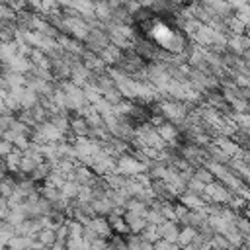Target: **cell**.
<instances>
[{
  "mask_svg": "<svg viewBox=\"0 0 250 250\" xmlns=\"http://www.w3.org/2000/svg\"><path fill=\"white\" fill-rule=\"evenodd\" d=\"M115 172L127 176V178H137L139 174L146 172V168H145L135 156H131V154H123V156L117 158V168H115Z\"/></svg>",
  "mask_w": 250,
  "mask_h": 250,
  "instance_id": "1",
  "label": "cell"
},
{
  "mask_svg": "<svg viewBox=\"0 0 250 250\" xmlns=\"http://www.w3.org/2000/svg\"><path fill=\"white\" fill-rule=\"evenodd\" d=\"M154 129H156L158 137H160L168 146H176V141H178V137H180L178 125H174V123H170V121H164V123H160V125L154 127Z\"/></svg>",
  "mask_w": 250,
  "mask_h": 250,
  "instance_id": "2",
  "label": "cell"
},
{
  "mask_svg": "<svg viewBox=\"0 0 250 250\" xmlns=\"http://www.w3.org/2000/svg\"><path fill=\"white\" fill-rule=\"evenodd\" d=\"M90 230H94L100 238H104V240H109L111 238V234H113V230H111V227H109V223H107V219L105 217H94V219H90V223L86 225Z\"/></svg>",
  "mask_w": 250,
  "mask_h": 250,
  "instance_id": "3",
  "label": "cell"
},
{
  "mask_svg": "<svg viewBox=\"0 0 250 250\" xmlns=\"http://www.w3.org/2000/svg\"><path fill=\"white\" fill-rule=\"evenodd\" d=\"M51 74H53V78L59 80V82L70 80V62L66 61V57L61 59V61H53V62H51Z\"/></svg>",
  "mask_w": 250,
  "mask_h": 250,
  "instance_id": "4",
  "label": "cell"
},
{
  "mask_svg": "<svg viewBox=\"0 0 250 250\" xmlns=\"http://www.w3.org/2000/svg\"><path fill=\"white\" fill-rule=\"evenodd\" d=\"M94 178H96V174H94L90 168L80 166V164H76V166H74V170H72V174L68 176V180L76 182L78 186H90V182H92Z\"/></svg>",
  "mask_w": 250,
  "mask_h": 250,
  "instance_id": "5",
  "label": "cell"
},
{
  "mask_svg": "<svg viewBox=\"0 0 250 250\" xmlns=\"http://www.w3.org/2000/svg\"><path fill=\"white\" fill-rule=\"evenodd\" d=\"M180 203L186 207V209H189V211H197V209H203L205 207V203H209L205 197H199V195H191V193H182L180 197Z\"/></svg>",
  "mask_w": 250,
  "mask_h": 250,
  "instance_id": "6",
  "label": "cell"
},
{
  "mask_svg": "<svg viewBox=\"0 0 250 250\" xmlns=\"http://www.w3.org/2000/svg\"><path fill=\"white\" fill-rule=\"evenodd\" d=\"M158 230H160V236H162L164 240L176 244V240H178V232H180V225H178L176 221H164V223L158 227Z\"/></svg>",
  "mask_w": 250,
  "mask_h": 250,
  "instance_id": "7",
  "label": "cell"
},
{
  "mask_svg": "<svg viewBox=\"0 0 250 250\" xmlns=\"http://www.w3.org/2000/svg\"><path fill=\"white\" fill-rule=\"evenodd\" d=\"M121 55H123V51H119V49L113 47V45H107L104 51H100V59H102V62H104L107 68H109V66H115V64L119 62Z\"/></svg>",
  "mask_w": 250,
  "mask_h": 250,
  "instance_id": "8",
  "label": "cell"
},
{
  "mask_svg": "<svg viewBox=\"0 0 250 250\" xmlns=\"http://www.w3.org/2000/svg\"><path fill=\"white\" fill-rule=\"evenodd\" d=\"M105 219H107V223H109L113 234H119V236H127V234H129V229H127V225H125V221H123V215L111 213V215H107Z\"/></svg>",
  "mask_w": 250,
  "mask_h": 250,
  "instance_id": "9",
  "label": "cell"
},
{
  "mask_svg": "<svg viewBox=\"0 0 250 250\" xmlns=\"http://www.w3.org/2000/svg\"><path fill=\"white\" fill-rule=\"evenodd\" d=\"M215 145L227 154V156H234L238 150H240V145L238 143H234L232 139H229V137H215Z\"/></svg>",
  "mask_w": 250,
  "mask_h": 250,
  "instance_id": "10",
  "label": "cell"
},
{
  "mask_svg": "<svg viewBox=\"0 0 250 250\" xmlns=\"http://www.w3.org/2000/svg\"><path fill=\"white\" fill-rule=\"evenodd\" d=\"M29 62L35 66V68H45V70H51V61H49V57L43 53V51H39V49H31V53H29Z\"/></svg>",
  "mask_w": 250,
  "mask_h": 250,
  "instance_id": "11",
  "label": "cell"
},
{
  "mask_svg": "<svg viewBox=\"0 0 250 250\" xmlns=\"http://www.w3.org/2000/svg\"><path fill=\"white\" fill-rule=\"evenodd\" d=\"M88 131H90V127L86 125L84 117H78V115L70 117V135H72V139H76V137H88Z\"/></svg>",
  "mask_w": 250,
  "mask_h": 250,
  "instance_id": "12",
  "label": "cell"
},
{
  "mask_svg": "<svg viewBox=\"0 0 250 250\" xmlns=\"http://www.w3.org/2000/svg\"><path fill=\"white\" fill-rule=\"evenodd\" d=\"M125 246L127 250H152V244L141 238V234H127L125 236Z\"/></svg>",
  "mask_w": 250,
  "mask_h": 250,
  "instance_id": "13",
  "label": "cell"
},
{
  "mask_svg": "<svg viewBox=\"0 0 250 250\" xmlns=\"http://www.w3.org/2000/svg\"><path fill=\"white\" fill-rule=\"evenodd\" d=\"M37 191H39V195H41L43 199H47L49 203L62 199V195H61V189H59V188H55V186H51V184H41V186L37 188Z\"/></svg>",
  "mask_w": 250,
  "mask_h": 250,
  "instance_id": "14",
  "label": "cell"
},
{
  "mask_svg": "<svg viewBox=\"0 0 250 250\" xmlns=\"http://www.w3.org/2000/svg\"><path fill=\"white\" fill-rule=\"evenodd\" d=\"M80 188H82V186H78L76 182H72V180H66V182L61 186V195H62V199H66V201L78 199Z\"/></svg>",
  "mask_w": 250,
  "mask_h": 250,
  "instance_id": "15",
  "label": "cell"
},
{
  "mask_svg": "<svg viewBox=\"0 0 250 250\" xmlns=\"http://www.w3.org/2000/svg\"><path fill=\"white\" fill-rule=\"evenodd\" d=\"M195 234H197V230H195V229L180 227V232H178V240H176V244H178L180 248H188V246L193 242Z\"/></svg>",
  "mask_w": 250,
  "mask_h": 250,
  "instance_id": "16",
  "label": "cell"
},
{
  "mask_svg": "<svg viewBox=\"0 0 250 250\" xmlns=\"http://www.w3.org/2000/svg\"><path fill=\"white\" fill-rule=\"evenodd\" d=\"M21 156H23V152H20V150H12L6 158H4V168L8 170V172H12V174H16L18 170H20V162H21Z\"/></svg>",
  "mask_w": 250,
  "mask_h": 250,
  "instance_id": "17",
  "label": "cell"
},
{
  "mask_svg": "<svg viewBox=\"0 0 250 250\" xmlns=\"http://www.w3.org/2000/svg\"><path fill=\"white\" fill-rule=\"evenodd\" d=\"M16 186H18V180L14 178V176H4V180L0 182V197H4V199H8L14 191H16Z\"/></svg>",
  "mask_w": 250,
  "mask_h": 250,
  "instance_id": "18",
  "label": "cell"
},
{
  "mask_svg": "<svg viewBox=\"0 0 250 250\" xmlns=\"http://www.w3.org/2000/svg\"><path fill=\"white\" fill-rule=\"evenodd\" d=\"M35 240H37L39 244H43L45 248H51V246L57 242V236H55V230H51V229H41V230L35 234Z\"/></svg>",
  "mask_w": 250,
  "mask_h": 250,
  "instance_id": "19",
  "label": "cell"
},
{
  "mask_svg": "<svg viewBox=\"0 0 250 250\" xmlns=\"http://www.w3.org/2000/svg\"><path fill=\"white\" fill-rule=\"evenodd\" d=\"M64 225H66V229H68V238H82V234H84V225H80V223L74 221V219L64 221Z\"/></svg>",
  "mask_w": 250,
  "mask_h": 250,
  "instance_id": "20",
  "label": "cell"
},
{
  "mask_svg": "<svg viewBox=\"0 0 250 250\" xmlns=\"http://www.w3.org/2000/svg\"><path fill=\"white\" fill-rule=\"evenodd\" d=\"M193 178L197 180V182H201L203 186H207V184H211V182H215V176L205 168V166H199V168H195L193 170Z\"/></svg>",
  "mask_w": 250,
  "mask_h": 250,
  "instance_id": "21",
  "label": "cell"
},
{
  "mask_svg": "<svg viewBox=\"0 0 250 250\" xmlns=\"http://www.w3.org/2000/svg\"><path fill=\"white\" fill-rule=\"evenodd\" d=\"M125 211H129V213H135V215H146L148 207H146L145 203L137 201L135 197H131V199H129V201L125 203Z\"/></svg>",
  "mask_w": 250,
  "mask_h": 250,
  "instance_id": "22",
  "label": "cell"
},
{
  "mask_svg": "<svg viewBox=\"0 0 250 250\" xmlns=\"http://www.w3.org/2000/svg\"><path fill=\"white\" fill-rule=\"evenodd\" d=\"M141 238H145L146 242L154 244V242H158L162 236H160V230H158V227H154V225H146V229L141 232Z\"/></svg>",
  "mask_w": 250,
  "mask_h": 250,
  "instance_id": "23",
  "label": "cell"
},
{
  "mask_svg": "<svg viewBox=\"0 0 250 250\" xmlns=\"http://www.w3.org/2000/svg\"><path fill=\"white\" fill-rule=\"evenodd\" d=\"M234 227L240 230V234L246 238V242H248V238H250V221L246 219V217H242V215H236L234 217Z\"/></svg>",
  "mask_w": 250,
  "mask_h": 250,
  "instance_id": "24",
  "label": "cell"
},
{
  "mask_svg": "<svg viewBox=\"0 0 250 250\" xmlns=\"http://www.w3.org/2000/svg\"><path fill=\"white\" fill-rule=\"evenodd\" d=\"M0 21H8V23H18V14L12 12L6 2H0Z\"/></svg>",
  "mask_w": 250,
  "mask_h": 250,
  "instance_id": "25",
  "label": "cell"
},
{
  "mask_svg": "<svg viewBox=\"0 0 250 250\" xmlns=\"http://www.w3.org/2000/svg\"><path fill=\"white\" fill-rule=\"evenodd\" d=\"M145 219H146L148 225H154V227H160V225L166 221V219L160 215V211H156V209H148L146 215H145Z\"/></svg>",
  "mask_w": 250,
  "mask_h": 250,
  "instance_id": "26",
  "label": "cell"
},
{
  "mask_svg": "<svg viewBox=\"0 0 250 250\" xmlns=\"http://www.w3.org/2000/svg\"><path fill=\"white\" fill-rule=\"evenodd\" d=\"M209 246H211L213 250H230V244L227 242V238H225L223 234H215V236L211 238Z\"/></svg>",
  "mask_w": 250,
  "mask_h": 250,
  "instance_id": "27",
  "label": "cell"
},
{
  "mask_svg": "<svg viewBox=\"0 0 250 250\" xmlns=\"http://www.w3.org/2000/svg\"><path fill=\"white\" fill-rule=\"evenodd\" d=\"M152 250H182L178 244H172V242H168V240H164V238H160L158 242H154L152 244Z\"/></svg>",
  "mask_w": 250,
  "mask_h": 250,
  "instance_id": "28",
  "label": "cell"
},
{
  "mask_svg": "<svg viewBox=\"0 0 250 250\" xmlns=\"http://www.w3.org/2000/svg\"><path fill=\"white\" fill-rule=\"evenodd\" d=\"M55 236H57V242H66V238H68V229H66V225H61L59 229H55Z\"/></svg>",
  "mask_w": 250,
  "mask_h": 250,
  "instance_id": "29",
  "label": "cell"
},
{
  "mask_svg": "<svg viewBox=\"0 0 250 250\" xmlns=\"http://www.w3.org/2000/svg\"><path fill=\"white\" fill-rule=\"evenodd\" d=\"M12 150H14V146H12L8 141H4V139L0 137V158L4 160V158H6V156L12 152Z\"/></svg>",
  "mask_w": 250,
  "mask_h": 250,
  "instance_id": "30",
  "label": "cell"
},
{
  "mask_svg": "<svg viewBox=\"0 0 250 250\" xmlns=\"http://www.w3.org/2000/svg\"><path fill=\"white\" fill-rule=\"evenodd\" d=\"M49 250H66V246H64V242H55Z\"/></svg>",
  "mask_w": 250,
  "mask_h": 250,
  "instance_id": "31",
  "label": "cell"
},
{
  "mask_svg": "<svg viewBox=\"0 0 250 250\" xmlns=\"http://www.w3.org/2000/svg\"><path fill=\"white\" fill-rule=\"evenodd\" d=\"M244 213H246V219L250 221V205H246V209H244Z\"/></svg>",
  "mask_w": 250,
  "mask_h": 250,
  "instance_id": "32",
  "label": "cell"
},
{
  "mask_svg": "<svg viewBox=\"0 0 250 250\" xmlns=\"http://www.w3.org/2000/svg\"><path fill=\"white\" fill-rule=\"evenodd\" d=\"M45 250H49V248H45Z\"/></svg>",
  "mask_w": 250,
  "mask_h": 250,
  "instance_id": "33",
  "label": "cell"
}]
</instances>
